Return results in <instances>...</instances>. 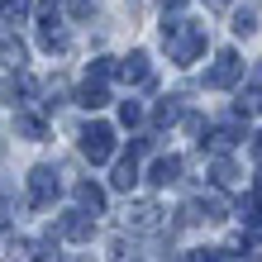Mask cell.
I'll list each match as a JSON object with an SVG mask.
<instances>
[{"mask_svg": "<svg viewBox=\"0 0 262 262\" xmlns=\"http://www.w3.org/2000/svg\"><path fill=\"white\" fill-rule=\"evenodd\" d=\"M162 43L172 53L177 67H191L200 53H205V29L191 24V19H162Z\"/></svg>", "mask_w": 262, "mask_h": 262, "instance_id": "cell-1", "label": "cell"}, {"mask_svg": "<svg viewBox=\"0 0 262 262\" xmlns=\"http://www.w3.org/2000/svg\"><path fill=\"white\" fill-rule=\"evenodd\" d=\"M81 152L91 162H110V152H115V129L110 124H86V134H81Z\"/></svg>", "mask_w": 262, "mask_h": 262, "instance_id": "cell-2", "label": "cell"}, {"mask_svg": "<svg viewBox=\"0 0 262 262\" xmlns=\"http://www.w3.org/2000/svg\"><path fill=\"white\" fill-rule=\"evenodd\" d=\"M57 172L53 167H34V172H29V200H34V210H48L53 200H57Z\"/></svg>", "mask_w": 262, "mask_h": 262, "instance_id": "cell-3", "label": "cell"}, {"mask_svg": "<svg viewBox=\"0 0 262 262\" xmlns=\"http://www.w3.org/2000/svg\"><path fill=\"white\" fill-rule=\"evenodd\" d=\"M238 76H243V62H238V53H220L205 81H210V86H234Z\"/></svg>", "mask_w": 262, "mask_h": 262, "instance_id": "cell-4", "label": "cell"}, {"mask_svg": "<svg viewBox=\"0 0 262 262\" xmlns=\"http://www.w3.org/2000/svg\"><path fill=\"white\" fill-rule=\"evenodd\" d=\"M148 181H152V186H177V181H181V158H158L148 167Z\"/></svg>", "mask_w": 262, "mask_h": 262, "instance_id": "cell-5", "label": "cell"}, {"mask_svg": "<svg viewBox=\"0 0 262 262\" xmlns=\"http://www.w3.org/2000/svg\"><path fill=\"white\" fill-rule=\"evenodd\" d=\"M91 229H96V224H91L86 214H76V210L57 220V234H62V238H72V243H86V238H91Z\"/></svg>", "mask_w": 262, "mask_h": 262, "instance_id": "cell-6", "label": "cell"}, {"mask_svg": "<svg viewBox=\"0 0 262 262\" xmlns=\"http://www.w3.org/2000/svg\"><path fill=\"white\" fill-rule=\"evenodd\" d=\"M119 72H124V81L152 86V67H148V53H143V48H138V53H129V57H124V67H119Z\"/></svg>", "mask_w": 262, "mask_h": 262, "instance_id": "cell-7", "label": "cell"}, {"mask_svg": "<svg viewBox=\"0 0 262 262\" xmlns=\"http://www.w3.org/2000/svg\"><path fill=\"white\" fill-rule=\"evenodd\" d=\"M38 43H43V48H48V53H67V29L62 24H57V14H48V19H43V34H38Z\"/></svg>", "mask_w": 262, "mask_h": 262, "instance_id": "cell-8", "label": "cell"}, {"mask_svg": "<svg viewBox=\"0 0 262 262\" xmlns=\"http://www.w3.org/2000/svg\"><path fill=\"white\" fill-rule=\"evenodd\" d=\"M243 138H248V129H243V124H220V129L210 134V148H214V152H229V148H238Z\"/></svg>", "mask_w": 262, "mask_h": 262, "instance_id": "cell-9", "label": "cell"}, {"mask_svg": "<svg viewBox=\"0 0 262 262\" xmlns=\"http://www.w3.org/2000/svg\"><path fill=\"white\" fill-rule=\"evenodd\" d=\"M76 205L91 210V214H100L105 210V191L96 186V181H76Z\"/></svg>", "mask_w": 262, "mask_h": 262, "instance_id": "cell-10", "label": "cell"}, {"mask_svg": "<svg viewBox=\"0 0 262 262\" xmlns=\"http://www.w3.org/2000/svg\"><path fill=\"white\" fill-rule=\"evenodd\" d=\"M124 224L129 229H158V205H129V214H124Z\"/></svg>", "mask_w": 262, "mask_h": 262, "instance_id": "cell-11", "label": "cell"}, {"mask_svg": "<svg viewBox=\"0 0 262 262\" xmlns=\"http://www.w3.org/2000/svg\"><path fill=\"white\" fill-rule=\"evenodd\" d=\"M110 181H115V191H134V181H138V162H134V152L115 167V177H110Z\"/></svg>", "mask_w": 262, "mask_h": 262, "instance_id": "cell-12", "label": "cell"}, {"mask_svg": "<svg viewBox=\"0 0 262 262\" xmlns=\"http://www.w3.org/2000/svg\"><path fill=\"white\" fill-rule=\"evenodd\" d=\"M0 67H24V43L19 38H0Z\"/></svg>", "mask_w": 262, "mask_h": 262, "instance_id": "cell-13", "label": "cell"}, {"mask_svg": "<svg viewBox=\"0 0 262 262\" xmlns=\"http://www.w3.org/2000/svg\"><path fill=\"white\" fill-rule=\"evenodd\" d=\"M29 10H34L29 0H0V19H5V24H24Z\"/></svg>", "mask_w": 262, "mask_h": 262, "instance_id": "cell-14", "label": "cell"}, {"mask_svg": "<svg viewBox=\"0 0 262 262\" xmlns=\"http://www.w3.org/2000/svg\"><path fill=\"white\" fill-rule=\"evenodd\" d=\"M76 100H81L86 110H100V105L110 100V96H105V86H100V81H86L81 91H76Z\"/></svg>", "mask_w": 262, "mask_h": 262, "instance_id": "cell-15", "label": "cell"}, {"mask_svg": "<svg viewBox=\"0 0 262 262\" xmlns=\"http://www.w3.org/2000/svg\"><path fill=\"white\" fill-rule=\"evenodd\" d=\"M14 129H19L24 138H43V119L38 115H14Z\"/></svg>", "mask_w": 262, "mask_h": 262, "instance_id": "cell-16", "label": "cell"}, {"mask_svg": "<svg viewBox=\"0 0 262 262\" xmlns=\"http://www.w3.org/2000/svg\"><path fill=\"white\" fill-rule=\"evenodd\" d=\"M110 76H115V62H110V57H96V62H91V72H86V81H110Z\"/></svg>", "mask_w": 262, "mask_h": 262, "instance_id": "cell-17", "label": "cell"}, {"mask_svg": "<svg viewBox=\"0 0 262 262\" xmlns=\"http://www.w3.org/2000/svg\"><path fill=\"white\" fill-rule=\"evenodd\" d=\"M177 115H181V105H177V96H167L158 110H152V119H158V124H177Z\"/></svg>", "mask_w": 262, "mask_h": 262, "instance_id": "cell-18", "label": "cell"}, {"mask_svg": "<svg viewBox=\"0 0 262 262\" xmlns=\"http://www.w3.org/2000/svg\"><path fill=\"white\" fill-rule=\"evenodd\" d=\"M34 262H62L57 257V238H38L34 243Z\"/></svg>", "mask_w": 262, "mask_h": 262, "instance_id": "cell-19", "label": "cell"}, {"mask_svg": "<svg viewBox=\"0 0 262 262\" xmlns=\"http://www.w3.org/2000/svg\"><path fill=\"white\" fill-rule=\"evenodd\" d=\"M234 34H238V38L257 34V19H253V10H238V14H234Z\"/></svg>", "mask_w": 262, "mask_h": 262, "instance_id": "cell-20", "label": "cell"}, {"mask_svg": "<svg viewBox=\"0 0 262 262\" xmlns=\"http://www.w3.org/2000/svg\"><path fill=\"white\" fill-rule=\"evenodd\" d=\"M214 181H220V186H234V181H238L234 162H214Z\"/></svg>", "mask_w": 262, "mask_h": 262, "instance_id": "cell-21", "label": "cell"}, {"mask_svg": "<svg viewBox=\"0 0 262 262\" xmlns=\"http://www.w3.org/2000/svg\"><path fill=\"white\" fill-rule=\"evenodd\" d=\"M119 119H124V124H138V119H143V105H138V100H124V105H119Z\"/></svg>", "mask_w": 262, "mask_h": 262, "instance_id": "cell-22", "label": "cell"}, {"mask_svg": "<svg viewBox=\"0 0 262 262\" xmlns=\"http://www.w3.org/2000/svg\"><path fill=\"white\" fill-rule=\"evenodd\" d=\"M86 14H96V5L91 0H72V19H86Z\"/></svg>", "mask_w": 262, "mask_h": 262, "instance_id": "cell-23", "label": "cell"}, {"mask_svg": "<svg viewBox=\"0 0 262 262\" xmlns=\"http://www.w3.org/2000/svg\"><path fill=\"white\" fill-rule=\"evenodd\" d=\"M181 5H186V0H162V10H181Z\"/></svg>", "mask_w": 262, "mask_h": 262, "instance_id": "cell-24", "label": "cell"}, {"mask_svg": "<svg viewBox=\"0 0 262 262\" xmlns=\"http://www.w3.org/2000/svg\"><path fill=\"white\" fill-rule=\"evenodd\" d=\"M205 5H214V10H224V5H234V0H205Z\"/></svg>", "mask_w": 262, "mask_h": 262, "instance_id": "cell-25", "label": "cell"}, {"mask_svg": "<svg viewBox=\"0 0 262 262\" xmlns=\"http://www.w3.org/2000/svg\"><path fill=\"white\" fill-rule=\"evenodd\" d=\"M5 229H10V220H5V214H0V234H5Z\"/></svg>", "mask_w": 262, "mask_h": 262, "instance_id": "cell-26", "label": "cell"}]
</instances>
